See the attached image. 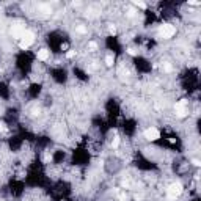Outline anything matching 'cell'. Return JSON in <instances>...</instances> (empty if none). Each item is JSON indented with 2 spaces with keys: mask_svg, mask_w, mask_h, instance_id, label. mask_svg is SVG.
Instances as JSON below:
<instances>
[{
  "mask_svg": "<svg viewBox=\"0 0 201 201\" xmlns=\"http://www.w3.org/2000/svg\"><path fill=\"white\" fill-rule=\"evenodd\" d=\"M119 143H121V138H119V137H115V138L112 140V145H110L112 149H118V148H119Z\"/></svg>",
  "mask_w": 201,
  "mask_h": 201,
  "instance_id": "52a82bcc",
  "label": "cell"
},
{
  "mask_svg": "<svg viewBox=\"0 0 201 201\" xmlns=\"http://www.w3.org/2000/svg\"><path fill=\"white\" fill-rule=\"evenodd\" d=\"M113 63H115V57L113 55H107L105 57V65L107 66H113Z\"/></svg>",
  "mask_w": 201,
  "mask_h": 201,
  "instance_id": "ba28073f",
  "label": "cell"
},
{
  "mask_svg": "<svg viewBox=\"0 0 201 201\" xmlns=\"http://www.w3.org/2000/svg\"><path fill=\"white\" fill-rule=\"evenodd\" d=\"M143 137L145 140L148 141H157L160 138V131L157 127H154V126H151V127H148L145 132H143Z\"/></svg>",
  "mask_w": 201,
  "mask_h": 201,
  "instance_id": "5b68a950",
  "label": "cell"
},
{
  "mask_svg": "<svg viewBox=\"0 0 201 201\" xmlns=\"http://www.w3.org/2000/svg\"><path fill=\"white\" fill-rule=\"evenodd\" d=\"M36 58L39 60V61H47V60H50V50L49 49H46V47H42V49H39L38 52H36Z\"/></svg>",
  "mask_w": 201,
  "mask_h": 201,
  "instance_id": "8992f818",
  "label": "cell"
},
{
  "mask_svg": "<svg viewBox=\"0 0 201 201\" xmlns=\"http://www.w3.org/2000/svg\"><path fill=\"white\" fill-rule=\"evenodd\" d=\"M193 165H195V167H199V160L195 159V160H193Z\"/></svg>",
  "mask_w": 201,
  "mask_h": 201,
  "instance_id": "8fae6325",
  "label": "cell"
},
{
  "mask_svg": "<svg viewBox=\"0 0 201 201\" xmlns=\"http://www.w3.org/2000/svg\"><path fill=\"white\" fill-rule=\"evenodd\" d=\"M174 35H176V27L173 24H162L157 30V36L162 39H171Z\"/></svg>",
  "mask_w": 201,
  "mask_h": 201,
  "instance_id": "7a4b0ae2",
  "label": "cell"
},
{
  "mask_svg": "<svg viewBox=\"0 0 201 201\" xmlns=\"http://www.w3.org/2000/svg\"><path fill=\"white\" fill-rule=\"evenodd\" d=\"M74 57H75V50H69L66 54V58H74Z\"/></svg>",
  "mask_w": 201,
  "mask_h": 201,
  "instance_id": "30bf717a",
  "label": "cell"
},
{
  "mask_svg": "<svg viewBox=\"0 0 201 201\" xmlns=\"http://www.w3.org/2000/svg\"><path fill=\"white\" fill-rule=\"evenodd\" d=\"M174 115H176V118L189 116V100L187 99H181L174 104Z\"/></svg>",
  "mask_w": 201,
  "mask_h": 201,
  "instance_id": "277c9868",
  "label": "cell"
},
{
  "mask_svg": "<svg viewBox=\"0 0 201 201\" xmlns=\"http://www.w3.org/2000/svg\"><path fill=\"white\" fill-rule=\"evenodd\" d=\"M167 193H168V198H170V199H178V198L184 193V187H182V184H181L179 181H174V182H171V184L168 185Z\"/></svg>",
  "mask_w": 201,
  "mask_h": 201,
  "instance_id": "3957f363",
  "label": "cell"
},
{
  "mask_svg": "<svg viewBox=\"0 0 201 201\" xmlns=\"http://www.w3.org/2000/svg\"><path fill=\"white\" fill-rule=\"evenodd\" d=\"M35 39H36L35 32H32V30H25V32L22 33L20 39H19V47H20L22 50H27V49L35 42Z\"/></svg>",
  "mask_w": 201,
  "mask_h": 201,
  "instance_id": "6da1fadb",
  "label": "cell"
},
{
  "mask_svg": "<svg viewBox=\"0 0 201 201\" xmlns=\"http://www.w3.org/2000/svg\"><path fill=\"white\" fill-rule=\"evenodd\" d=\"M134 5H135L137 8H141V10L146 8V3H145V2H134Z\"/></svg>",
  "mask_w": 201,
  "mask_h": 201,
  "instance_id": "9c48e42d",
  "label": "cell"
}]
</instances>
